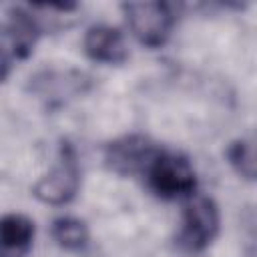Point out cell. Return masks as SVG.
Here are the masks:
<instances>
[{
    "mask_svg": "<svg viewBox=\"0 0 257 257\" xmlns=\"http://www.w3.org/2000/svg\"><path fill=\"white\" fill-rule=\"evenodd\" d=\"M145 179L149 189L165 201H179V199L187 201L197 193L195 167L181 153L161 151L159 157L149 167Z\"/></svg>",
    "mask_w": 257,
    "mask_h": 257,
    "instance_id": "6da1fadb",
    "label": "cell"
},
{
    "mask_svg": "<svg viewBox=\"0 0 257 257\" xmlns=\"http://www.w3.org/2000/svg\"><path fill=\"white\" fill-rule=\"evenodd\" d=\"M219 225L221 213L217 203L207 195L195 193L185 201L177 241L187 251H203L215 241Z\"/></svg>",
    "mask_w": 257,
    "mask_h": 257,
    "instance_id": "7a4b0ae2",
    "label": "cell"
},
{
    "mask_svg": "<svg viewBox=\"0 0 257 257\" xmlns=\"http://www.w3.org/2000/svg\"><path fill=\"white\" fill-rule=\"evenodd\" d=\"M131 34L147 48H161L175 26V14L165 2H126L122 4Z\"/></svg>",
    "mask_w": 257,
    "mask_h": 257,
    "instance_id": "3957f363",
    "label": "cell"
},
{
    "mask_svg": "<svg viewBox=\"0 0 257 257\" xmlns=\"http://www.w3.org/2000/svg\"><path fill=\"white\" fill-rule=\"evenodd\" d=\"M80 189V167L70 147H62L58 161L34 183L32 195L52 207L70 203Z\"/></svg>",
    "mask_w": 257,
    "mask_h": 257,
    "instance_id": "277c9868",
    "label": "cell"
},
{
    "mask_svg": "<svg viewBox=\"0 0 257 257\" xmlns=\"http://www.w3.org/2000/svg\"><path fill=\"white\" fill-rule=\"evenodd\" d=\"M163 149L147 135H124L110 141L104 149V163L110 171L122 177H145L153 161Z\"/></svg>",
    "mask_w": 257,
    "mask_h": 257,
    "instance_id": "5b68a950",
    "label": "cell"
},
{
    "mask_svg": "<svg viewBox=\"0 0 257 257\" xmlns=\"http://www.w3.org/2000/svg\"><path fill=\"white\" fill-rule=\"evenodd\" d=\"M38 24L22 8H12L2 24V76H8L10 64L24 60L36 46Z\"/></svg>",
    "mask_w": 257,
    "mask_h": 257,
    "instance_id": "8992f818",
    "label": "cell"
},
{
    "mask_svg": "<svg viewBox=\"0 0 257 257\" xmlns=\"http://www.w3.org/2000/svg\"><path fill=\"white\" fill-rule=\"evenodd\" d=\"M84 54L98 64H122L128 58L124 34L110 24H92L82 36Z\"/></svg>",
    "mask_w": 257,
    "mask_h": 257,
    "instance_id": "52a82bcc",
    "label": "cell"
},
{
    "mask_svg": "<svg viewBox=\"0 0 257 257\" xmlns=\"http://www.w3.org/2000/svg\"><path fill=\"white\" fill-rule=\"evenodd\" d=\"M34 221L22 213H8L0 221V243L4 255L22 257L34 241Z\"/></svg>",
    "mask_w": 257,
    "mask_h": 257,
    "instance_id": "ba28073f",
    "label": "cell"
},
{
    "mask_svg": "<svg viewBox=\"0 0 257 257\" xmlns=\"http://www.w3.org/2000/svg\"><path fill=\"white\" fill-rule=\"evenodd\" d=\"M225 155L231 169L241 179L257 183V131L231 141Z\"/></svg>",
    "mask_w": 257,
    "mask_h": 257,
    "instance_id": "9c48e42d",
    "label": "cell"
},
{
    "mask_svg": "<svg viewBox=\"0 0 257 257\" xmlns=\"http://www.w3.org/2000/svg\"><path fill=\"white\" fill-rule=\"evenodd\" d=\"M50 235L54 243L64 251H80L88 243V227L78 217H58L52 223Z\"/></svg>",
    "mask_w": 257,
    "mask_h": 257,
    "instance_id": "30bf717a",
    "label": "cell"
}]
</instances>
